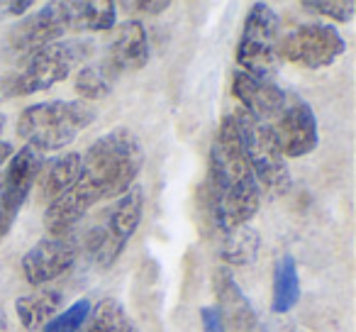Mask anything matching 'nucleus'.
<instances>
[{"instance_id":"obj_21","label":"nucleus","mask_w":356,"mask_h":332,"mask_svg":"<svg viewBox=\"0 0 356 332\" xmlns=\"http://www.w3.org/2000/svg\"><path fill=\"white\" fill-rule=\"evenodd\" d=\"M120 76L110 69L105 61H95V64H88V66H81V71L76 74V93L86 100H100L105 95H110L113 86L118 84Z\"/></svg>"},{"instance_id":"obj_17","label":"nucleus","mask_w":356,"mask_h":332,"mask_svg":"<svg viewBox=\"0 0 356 332\" xmlns=\"http://www.w3.org/2000/svg\"><path fill=\"white\" fill-rule=\"evenodd\" d=\"M61 301H64L61 293L51 291V288H42V291L20 296L15 301L17 320H20L22 327H27V330H40V327H44L47 322L56 315Z\"/></svg>"},{"instance_id":"obj_5","label":"nucleus","mask_w":356,"mask_h":332,"mask_svg":"<svg viewBox=\"0 0 356 332\" xmlns=\"http://www.w3.org/2000/svg\"><path fill=\"white\" fill-rule=\"evenodd\" d=\"M232 115L239 129V139H242L244 157L257 176V184L271 196H283L291 189V171H288V159L283 157L271 127L244 110H237Z\"/></svg>"},{"instance_id":"obj_12","label":"nucleus","mask_w":356,"mask_h":332,"mask_svg":"<svg viewBox=\"0 0 356 332\" xmlns=\"http://www.w3.org/2000/svg\"><path fill=\"white\" fill-rule=\"evenodd\" d=\"M42 164H44V154L35 152L32 147L17 149L8 161L6 174H0V200L10 208L20 210L30 191L35 189Z\"/></svg>"},{"instance_id":"obj_30","label":"nucleus","mask_w":356,"mask_h":332,"mask_svg":"<svg viewBox=\"0 0 356 332\" xmlns=\"http://www.w3.org/2000/svg\"><path fill=\"white\" fill-rule=\"evenodd\" d=\"M6 93H8V86H6V81L0 79V103H3V98H6Z\"/></svg>"},{"instance_id":"obj_1","label":"nucleus","mask_w":356,"mask_h":332,"mask_svg":"<svg viewBox=\"0 0 356 332\" xmlns=\"http://www.w3.org/2000/svg\"><path fill=\"white\" fill-rule=\"evenodd\" d=\"M144 166V147L127 127H115L88 147L81 157V174L76 184L51 200L44 210V228L49 237L71 235L81 218L95 203L124 196Z\"/></svg>"},{"instance_id":"obj_7","label":"nucleus","mask_w":356,"mask_h":332,"mask_svg":"<svg viewBox=\"0 0 356 332\" xmlns=\"http://www.w3.org/2000/svg\"><path fill=\"white\" fill-rule=\"evenodd\" d=\"M278 27L281 20L266 3H254L244 20L237 45V64L244 74L257 79H271L278 64Z\"/></svg>"},{"instance_id":"obj_22","label":"nucleus","mask_w":356,"mask_h":332,"mask_svg":"<svg viewBox=\"0 0 356 332\" xmlns=\"http://www.w3.org/2000/svg\"><path fill=\"white\" fill-rule=\"evenodd\" d=\"M118 6L110 0H83L79 3L81 32H108L115 27Z\"/></svg>"},{"instance_id":"obj_15","label":"nucleus","mask_w":356,"mask_h":332,"mask_svg":"<svg viewBox=\"0 0 356 332\" xmlns=\"http://www.w3.org/2000/svg\"><path fill=\"white\" fill-rule=\"evenodd\" d=\"M105 64L115 71L118 76H122L124 71H137L142 66H147L149 61V37L142 22L127 20L115 30V37L108 47V56Z\"/></svg>"},{"instance_id":"obj_26","label":"nucleus","mask_w":356,"mask_h":332,"mask_svg":"<svg viewBox=\"0 0 356 332\" xmlns=\"http://www.w3.org/2000/svg\"><path fill=\"white\" fill-rule=\"evenodd\" d=\"M124 8H132V10L149 13V15H161L163 10H168V8H171V3H168V0H156V3L142 0V3H124Z\"/></svg>"},{"instance_id":"obj_27","label":"nucleus","mask_w":356,"mask_h":332,"mask_svg":"<svg viewBox=\"0 0 356 332\" xmlns=\"http://www.w3.org/2000/svg\"><path fill=\"white\" fill-rule=\"evenodd\" d=\"M15 218H17L15 210H10L8 205L0 203V239L6 237V235L13 230V225H15Z\"/></svg>"},{"instance_id":"obj_25","label":"nucleus","mask_w":356,"mask_h":332,"mask_svg":"<svg viewBox=\"0 0 356 332\" xmlns=\"http://www.w3.org/2000/svg\"><path fill=\"white\" fill-rule=\"evenodd\" d=\"M200 320H203L205 332H227V325H225L222 315L215 306H205L200 310Z\"/></svg>"},{"instance_id":"obj_13","label":"nucleus","mask_w":356,"mask_h":332,"mask_svg":"<svg viewBox=\"0 0 356 332\" xmlns=\"http://www.w3.org/2000/svg\"><path fill=\"white\" fill-rule=\"evenodd\" d=\"M232 90L242 103L244 113L266 125L271 122V118L281 110L283 100H286V90L273 84L271 79H257V76H249L244 71H234Z\"/></svg>"},{"instance_id":"obj_11","label":"nucleus","mask_w":356,"mask_h":332,"mask_svg":"<svg viewBox=\"0 0 356 332\" xmlns=\"http://www.w3.org/2000/svg\"><path fill=\"white\" fill-rule=\"evenodd\" d=\"M79 252L81 244L74 235L44 237L22 257V274L30 286H47L74 267Z\"/></svg>"},{"instance_id":"obj_8","label":"nucleus","mask_w":356,"mask_h":332,"mask_svg":"<svg viewBox=\"0 0 356 332\" xmlns=\"http://www.w3.org/2000/svg\"><path fill=\"white\" fill-rule=\"evenodd\" d=\"M66 32H81L76 3H47L32 15H25L10 30V47L17 54H35L37 49L59 42Z\"/></svg>"},{"instance_id":"obj_3","label":"nucleus","mask_w":356,"mask_h":332,"mask_svg":"<svg viewBox=\"0 0 356 332\" xmlns=\"http://www.w3.org/2000/svg\"><path fill=\"white\" fill-rule=\"evenodd\" d=\"M95 120V108L83 100H47L30 105L17 118V134L35 152H56L79 137Z\"/></svg>"},{"instance_id":"obj_2","label":"nucleus","mask_w":356,"mask_h":332,"mask_svg":"<svg viewBox=\"0 0 356 332\" xmlns=\"http://www.w3.org/2000/svg\"><path fill=\"white\" fill-rule=\"evenodd\" d=\"M208 203L220 230L247 225L259 213L261 189L244 157L234 115L229 113L215 132L210 149Z\"/></svg>"},{"instance_id":"obj_4","label":"nucleus","mask_w":356,"mask_h":332,"mask_svg":"<svg viewBox=\"0 0 356 332\" xmlns=\"http://www.w3.org/2000/svg\"><path fill=\"white\" fill-rule=\"evenodd\" d=\"M95 42L88 37H74V40H59L37 49L27 56V64L15 79L10 81L13 95H32L61 84L83 66L93 56Z\"/></svg>"},{"instance_id":"obj_10","label":"nucleus","mask_w":356,"mask_h":332,"mask_svg":"<svg viewBox=\"0 0 356 332\" xmlns=\"http://www.w3.org/2000/svg\"><path fill=\"white\" fill-rule=\"evenodd\" d=\"M273 137H276L278 147H281L283 157H305L320 142V132H317V118L312 108L296 93H286L281 110L271 118L268 122Z\"/></svg>"},{"instance_id":"obj_29","label":"nucleus","mask_w":356,"mask_h":332,"mask_svg":"<svg viewBox=\"0 0 356 332\" xmlns=\"http://www.w3.org/2000/svg\"><path fill=\"white\" fill-rule=\"evenodd\" d=\"M13 144L10 142H0V166H3V164L6 161H10V157H13Z\"/></svg>"},{"instance_id":"obj_6","label":"nucleus","mask_w":356,"mask_h":332,"mask_svg":"<svg viewBox=\"0 0 356 332\" xmlns=\"http://www.w3.org/2000/svg\"><path fill=\"white\" fill-rule=\"evenodd\" d=\"M142 213H144L142 191L129 189L108 210L103 223L90 230L86 247H88L90 257H93V262L100 269H110L118 262L120 254L127 247V242L132 239V235L137 232L139 223H142Z\"/></svg>"},{"instance_id":"obj_16","label":"nucleus","mask_w":356,"mask_h":332,"mask_svg":"<svg viewBox=\"0 0 356 332\" xmlns=\"http://www.w3.org/2000/svg\"><path fill=\"white\" fill-rule=\"evenodd\" d=\"M79 174H81V154L76 152L56 154L54 159L44 161L35 181L40 200H49L51 203L59 196H64L76 184Z\"/></svg>"},{"instance_id":"obj_9","label":"nucleus","mask_w":356,"mask_h":332,"mask_svg":"<svg viewBox=\"0 0 356 332\" xmlns=\"http://www.w3.org/2000/svg\"><path fill=\"white\" fill-rule=\"evenodd\" d=\"M346 52L344 37L337 32L334 25L307 22L298 25L278 42V56L302 69H322L339 59Z\"/></svg>"},{"instance_id":"obj_14","label":"nucleus","mask_w":356,"mask_h":332,"mask_svg":"<svg viewBox=\"0 0 356 332\" xmlns=\"http://www.w3.org/2000/svg\"><path fill=\"white\" fill-rule=\"evenodd\" d=\"M213 291L218 296V310L222 315L225 325L234 327L237 332H252L257 327V313L252 301L244 296V291L234 281V274L229 267H218L213 274Z\"/></svg>"},{"instance_id":"obj_31","label":"nucleus","mask_w":356,"mask_h":332,"mask_svg":"<svg viewBox=\"0 0 356 332\" xmlns=\"http://www.w3.org/2000/svg\"><path fill=\"white\" fill-rule=\"evenodd\" d=\"M8 330V320H6V315L0 313V332H6Z\"/></svg>"},{"instance_id":"obj_18","label":"nucleus","mask_w":356,"mask_h":332,"mask_svg":"<svg viewBox=\"0 0 356 332\" xmlns=\"http://www.w3.org/2000/svg\"><path fill=\"white\" fill-rule=\"evenodd\" d=\"M79 332H137V325L122 303L115 298H103L90 306L88 317Z\"/></svg>"},{"instance_id":"obj_19","label":"nucleus","mask_w":356,"mask_h":332,"mask_svg":"<svg viewBox=\"0 0 356 332\" xmlns=\"http://www.w3.org/2000/svg\"><path fill=\"white\" fill-rule=\"evenodd\" d=\"M300 298V276H298V264L291 254H283L273 269V313H288Z\"/></svg>"},{"instance_id":"obj_32","label":"nucleus","mask_w":356,"mask_h":332,"mask_svg":"<svg viewBox=\"0 0 356 332\" xmlns=\"http://www.w3.org/2000/svg\"><path fill=\"white\" fill-rule=\"evenodd\" d=\"M6 129V115H0V132Z\"/></svg>"},{"instance_id":"obj_28","label":"nucleus","mask_w":356,"mask_h":332,"mask_svg":"<svg viewBox=\"0 0 356 332\" xmlns=\"http://www.w3.org/2000/svg\"><path fill=\"white\" fill-rule=\"evenodd\" d=\"M32 8L30 0H17V3H0V15H25Z\"/></svg>"},{"instance_id":"obj_23","label":"nucleus","mask_w":356,"mask_h":332,"mask_svg":"<svg viewBox=\"0 0 356 332\" xmlns=\"http://www.w3.org/2000/svg\"><path fill=\"white\" fill-rule=\"evenodd\" d=\"M90 306H93V303H90L88 298H81V301H76L71 308H66L64 313L51 317V320L42 327V332H79L81 325L86 322V317H88Z\"/></svg>"},{"instance_id":"obj_20","label":"nucleus","mask_w":356,"mask_h":332,"mask_svg":"<svg viewBox=\"0 0 356 332\" xmlns=\"http://www.w3.org/2000/svg\"><path fill=\"white\" fill-rule=\"evenodd\" d=\"M222 239V259L234 267H244L252 264L261 247V237L257 230H252L249 225H237V228L225 230Z\"/></svg>"},{"instance_id":"obj_24","label":"nucleus","mask_w":356,"mask_h":332,"mask_svg":"<svg viewBox=\"0 0 356 332\" xmlns=\"http://www.w3.org/2000/svg\"><path fill=\"white\" fill-rule=\"evenodd\" d=\"M302 8L312 13H320V15H327L337 22H349L356 10V6L351 0H339V3H325V0H317L315 3V0H305Z\"/></svg>"}]
</instances>
